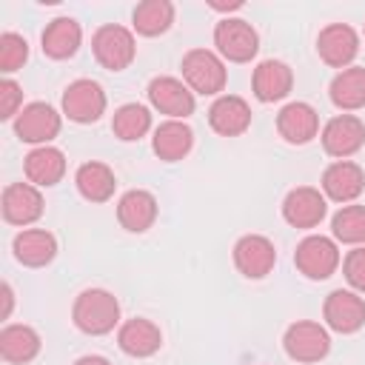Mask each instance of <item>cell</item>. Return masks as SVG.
Masks as SVG:
<instances>
[{
	"label": "cell",
	"mask_w": 365,
	"mask_h": 365,
	"mask_svg": "<svg viewBox=\"0 0 365 365\" xmlns=\"http://www.w3.org/2000/svg\"><path fill=\"white\" fill-rule=\"evenodd\" d=\"M74 325L88 336H103L120 322V302L106 288H86L71 308Z\"/></svg>",
	"instance_id": "6da1fadb"
},
{
	"label": "cell",
	"mask_w": 365,
	"mask_h": 365,
	"mask_svg": "<svg viewBox=\"0 0 365 365\" xmlns=\"http://www.w3.org/2000/svg\"><path fill=\"white\" fill-rule=\"evenodd\" d=\"M91 51H94V60L108 68V71H123L131 66L134 54H137V43H134V34L125 29V26H117V23H108V26H100L91 37Z\"/></svg>",
	"instance_id": "7a4b0ae2"
},
{
	"label": "cell",
	"mask_w": 365,
	"mask_h": 365,
	"mask_svg": "<svg viewBox=\"0 0 365 365\" xmlns=\"http://www.w3.org/2000/svg\"><path fill=\"white\" fill-rule=\"evenodd\" d=\"M182 80L194 94H220L225 88V63L208 48H191L182 57Z\"/></svg>",
	"instance_id": "3957f363"
},
{
	"label": "cell",
	"mask_w": 365,
	"mask_h": 365,
	"mask_svg": "<svg viewBox=\"0 0 365 365\" xmlns=\"http://www.w3.org/2000/svg\"><path fill=\"white\" fill-rule=\"evenodd\" d=\"M282 348L294 362H319L331 351V336L319 322L299 319L285 328Z\"/></svg>",
	"instance_id": "277c9868"
},
{
	"label": "cell",
	"mask_w": 365,
	"mask_h": 365,
	"mask_svg": "<svg viewBox=\"0 0 365 365\" xmlns=\"http://www.w3.org/2000/svg\"><path fill=\"white\" fill-rule=\"evenodd\" d=\"M294 265L308 279H328L339 268V248L331 237L311 234L294 251Z\"/></svg>",
	"instance_id": "5b68a950"
},
{
	"label": "cell",
	"mask_w": 365,
	"mask_h": 365,
	"mask_svg": "<svg viewBox=\"0 0 365 365\" xmlns=\"http://www.w3.org/2000/svg\"><path fill=\"white\" fill-rule=\"evenodd\" d=\"M214 46L225 60L248 63L259 48V37H257V31H254V26L248 20L225 17V20H220L214 26Z\"/></svg>",
	"instance_id": "8992f818"
},
{
	"label": "cell",
	"mask_w": 365,
	"mask_h": 365,
	"mask_svg": "<svg viewBox=\"0 0 365 365\" xmlns=\"http://www.w3.org/2000/svg\"><path fill=\"white\" fill-rule=\"evenodd\" d=\"M106 111V91L94 80H74L63 91V114L71 123H97Z\"/></svg>",
	"instance_id": "52a82bcc"
},
{
	"label": "cell",
	"mask_w": 365,
	"mask_h": 365,
	"mask_svg": "<svg viewBox=\"0 0 365 365\" xmlns=\"http://www.w3.org/2000/svg\"><path fill=\"white\" fill-rule=\"evenodd\" d=\"M277 262V248L268 237L262 234H245L234 245V265L242 277L248 279H262L274 271Z\"/></svg>",
	"instance_id": "ba28073f"
},
{
	"label": "cell",
	"mask_w": 365,
	"mask_h": 365,
	"mask_svg": "<svg viewBox=\"0 0 365 365\" xmlns=\"http://www.w3.org/2000/svg\"><path fill=\"white\" fill-rule=\"evenodd\" d=\"M60 114L48 103H29L14 117V131L23 143L31 145H48L60 134Z\"/></svg>",
	"instance_id": "9c48e42d"
},
{
	"label": "cell",
	"mask_w": 365,
	"mask_h": 365,
	"mask_svg": "<svg viewBox=\"0 0 365 365\" xmlns=\"http://www.w3.org/2000/svg\"><path fill=\"white\" fill-rule=\"evenodd\" d=\"M148 103L168 114V120H185L194 114V91L177 77H154L148 83Z\"/></svg>",
	"instance_id": "30bf717a"
},
{
	"label": "cell",
	"mask_w": 365,
	"mask_h": 365,
	"mask_svg": "<svg viewBox=\"0 0 365 365\" xmlns=\"http://www.w3.org/2000/svg\"><path fill=\"white\" fill-rule=\"evenodd\" d=\"M362 145H365V125H362V120L356 114H336L334 120L325 123V128H322V148L331 157L348 160Z\"/></svg>",
	"instance_id": "8fae6325"
},
{
	"label": "cell",
	"mask_w": 365,
	"mask_h": 365,
	"mask_svg": "<svg viewBox=\"0 0 365 365\" xmlns=\"http://www.w3.org/2000/svg\"><path fill=\"white\" fill-rule=\"evenodd\" d=\"M322 317L331 331L336 334H354L365 325V299L356 291H331L322 305Z\"/></svg>",
	"instance_id": "7c38bea8"
},
{
	"label": "cell",
	"mask_w": 365,
	"mask_h": 365,
	"mask_svg": "<svg viewBox=\"0 0 365 365\" xmlns=\"http://www.w3.org/2000/svg\"><path fill=\"white\" fill-rule=\"evenodd\" d=\"M319 57L334 68H348L359 54V34L348 23H331L317 37Z\"/></svg>",
	"instance_id": "4fadbf2b"
},
{
	"label": "cell",
	"mask_w": 365,
	"mask_h": 365,
	"mask_svg": "<svg viewBox=\"0 0 365 365\" xmlns=\"http://www.w3.org/2000/svg\"><path fill=\"white\" fill-rule=\"evenodd\" d=\"M3 220L11 225H31L43 214V194L31 182H11L3 191Z\"/></svg>",
	"instance_id": "5bb4252c"
},
{
	"label": "cell",
	"mask_w": 365,
	"mask_h": 365,
	"mask_svg": "<svg viewBox=\"0 0 365 365\" xmlns=\"http://www.w3.org/2000/svg\"><path fill=\"white\" fill-rule=\"evenodd\" d=\"M277 131L285 143L291 145H305L317 137L319 131V114L314 111V106L308 103H288L279 108L277 114Z\"/></svg>",
	"instance_id": "9a60e30c"
},
{
	"label": "cell",
	"mask_w": 365,
	"mask_h": 365,
	"mask_svg": "<svg viewBox=\"0 0 365 365\" xmlns=\"http://www.w3.org/2000/svg\"><path fill=\"white\" fill-rule=\"evenodd\" d=\"M282 217L294 228H317L325 217V197L311 185H299L285 194Z\"/></svg>",
	"instance_id": "2e32d148"
},
{
	"label": "cell",
	"mask_w": 365,
	"mask_h": 365,
	"mask_svg": "<svg viewBox=\"0 0 365 365\" xmlns=\"http://www.w3.org/2000/svg\"><path fill=\"white\" fill-rule=\"evenodd\" d=\"M365 188V171L354 160H336L322 174V191L334 202H354Z\"/></svg>",
	"instance_id": "e0dca14e"
},
{
	"label": "cell",
	"mask_w": 365,
	"mask_h": 365,
	"mask_svg": "<svg viewBox=\"0 0 365 365\" xmlns=\"http://www.w3.org/2000/svg\"><path fill=\"white\" fill-rule=\"evenodd\" d=\"M208 123L222 137H240L251 125V106L237 94H222L211 103Z\"/></svg>",
	"instance_id": "ac0fdd59"
},
{
	"label": "cell",
	"mask_w": 365,
	"mask_h": 365,
	"mask_svg": "<svg viewBox=\"0 0 365 365\" xmlns=\"http://www.w3.org/2000/svg\"><path fill=\"white\" fill-rule=\"evenodd\" d=\"M117 345H120L123 354H128V356H134V359H145V356H151V354L160 351L163 334H160V328H157L151 319L134 317V319H128V322L120 325V331H117Z\"/></svg>",
	"instance_id": "d6986e66"
},
{
	"label": "cell",
	"mask_w": 365,
	"mask_h": 365,
	"mask_svg": "<svg viewBox=\"0 0 365 365\" xmlns=\"http://www.w3.org/2000/svg\"><path fill=\"white\" fill-rule=\"evenodd\" d=\"M251 86H254V97L259 103H277V100L288 97V91L294 86V71L282 60H262L254 68Z\"/></svg>",
	"instance_id": "ffe728a7"
},
{
	"label": "cell",
	"mask_w": 365,
	"mask_h": 365,
	"mask_svg": "<svg viewBox=\"0 0 365 365\" xmlns=\"http://www.w3.org/2000/svg\"><path fill=\"white\" fill-rule=\"evenodd\" d=\"M23 171H26V180L37 188H48V185H57L66 174V157L60 148L54 145H37L26 154L23 160Z\"/></svg>",
	"instance_id": "44dd1931"
},
{
	"label": "cell",
	"mask_w": 365,
	"mask_h": 365,
	"mask_svg": "<svg viewBox=\"0 0 365 365\" xmlns=\"http://www.w3.org/2000/svg\"><path fill=\"white\" fill-rule=\"evenodd\" d=\"M117 220L125 231L131 234H143L154 225L157 220V200L151 191H143V188H131L120 197L117 202Z\"/></svg>",
	"instance_id": "7402d4cb"
},
{
	"label": "cell",
	"mask_w": 365,
	"mask_h": 365,
	"mask_svg": "<svg viewBox=\"0 0 365 365\" xmlns=\"http://www.w3.org/2000/svg\"><path fill=\"white\" fill-rule=\"evenodd\" d=\"M11 248H14L17 262H23L29 268H43L57 257V240L46 228H23L14 237Z\"/></svg>",
	"instance_id": "603a6c76"
},
{
	"label": "cell",
	"mask_w": 365,
	"mask_h": 365,
	"mask_svg": "<svg viewBox=\"0 0 365 365\" xmlns=\"http://www.w3.org/2000/svg\"><path fill=\"white\" fill-rule=\"evenodd\" d=\"M194 145V131L188 123L182 120H165L154 128V137H151V148L160 160L165 163H177L182 160Z\"/></svg>",
	"instance_id": "cb8c5ba5"
},
{
	"label": "cell",
	"mask_w": 365,
	"mask_h": 365,
	"mask_svg": "<svg viewBox=\"0 0 365 365\" xmlns=\"http://www.w3.org/2000/svg\"><path fill=\"white\" fill-rule=\"evenodd\" d=\"M40 43H43V51L51 60H66V57L77 54L80 43H83V29L74 17H54L46 26Z\"/></svg>",
	"instance_id": "d4e9b609"
},
{
	"label": "cell",
	"mask_w": 365,
	"mask_h": 365,
	"mask_svg": "<svg viewBox=\"0 0 365 365\" xmlns=\"http://www.w3.org/2000/svg\"><path fill=\"white\" fill-rule=\"evenodd\" d=\"M40 354V334L31 325H6L0 331V356L11 365H26Z\"/></svg>",
	"instance_id": "484cf974"
},
{
	"label": "cell",
	"mask_w": 365,
	"mask_h": 365,
	"mask_svg": "<svg viewBox=\"0 0 365 365\" xmlns=\"http://www.w3.org/2000/svg\"><path fill=\"white\" fill-rule=\"evenodd\" d=\"M74 185L83 200L106 202V200H111V194L117 188V177L106 163H83L74 174Z\"/></svg>",
	"instance_id": "4316f807"
},
{
	"label": "cell",
	"mask_w": 365,
	"mask_h": 365,
	"mask_svg": "<svg viewBox=\"0 0 365 365\" xmlns=\"http://www.w3.org/2000/svg\"><path fill=\"white\" fill-rule=\"evenodd\" d=\"M328 94H331V103L342 111H356V108H365V68L359 66H348L342 68L331 86H328Z\"/></svg>",
	"instance_id": "83f0119b"
},
{
	"label": "cell",
	"mask_w": 365,
	"mask_h": 365,
	"mask_svg": "<svg viewBox=\"0 0 365 365\" xmlns=\"http://www.w3.org/2000/svg\"><path fill=\"white\" fill-rule=\"evenodd\" d=\"M131 23H134L137 34H143V37L165 34L174 23V3H168V0H143L134 9Z\"/></svg>",
	"instance_id": "f1b7e54d"
},
{
	"label": "cell",
	"mask_w": 365,
	"mask_h": 365,
	"mask_svg": "<svg viewBox=\"0 0 365 365\" xmlns=\"http://www.w3.org/2000/svg\"><path fill=\"white\" fill-rule=\"evenodd\" d=\"M151 128V111L140 103H125L114 111V120H111V131L125 140V143H134L140 137H145Z\"/></svg>",
	"instance_id": "f546056e"
},
{
	"label": "cell",
	"mask_w": 365,
	"mask_h": 365,
	"mask_svg": "<svg viewBox=\"0 0 365 365\" xmlns=\"http://www.w3.org/2000/svg\"><path fill=\"white\" fill-rule=\"evenodd\" d=\"M331 231L339 242L362 245L365 242V205H342L331 220Z\"/></svg>",
	"instance_id": "4dcf8cb0"
},
{
	"label": "cell",
	"mask_w": 365,
	"mask_h": 365,
	"mask_svg": "<svg viewBox=\"0 0 365 365\" xmlns=\"http://www.w3.org/2000/svg\"><path fill=\"white\" fill-rule=\"evenodd\" d=\"M26 57H29V43L14 31H3L0 34V71L6 74L17 71L26 63Z\"/></svg>",
	"instance_id": "1f68e13d"
},
{
	"label": "cell",
	"mask_w": 365,
	"mask_h": 365,
	"mask_svg": "<svg viewBox=\"0 0 365 365\" xmlns=\"http://www.w3.org/2000/svg\"><path fill=\"white\" fill-rule=\"evenodd\" d=\"M342 274L354 291L365 294V245H356L354 251H348V257L342 262Z\"/></svg>",
	"instance_id": "d6a6232c"
},
{
	"label": "cell",
	"mask_w": 365,
	"mask_h": 365,
	"mask_svg": "<svg viewBox=\"0 0 365 365\" xmlns=\"http://www.w3.org/2000/svg\"><path fill=\"white\" fill-rule=\"evenodd\" d=\"M23 111V88L14 80H3L0 83V117L3 120H14Z\"/></svg>",
	"instance_id": "836d02e7"
},
{
	"label": "cell",
	"mask_w": 365,
	"mask_h": 365,
	"mask_svg": "<svg viewBox=\"0 0 365 365\" xmlns=\"http://www.w3.org/2000/svg\"><path fill=\"white\" fill-rule=\"evenodd\" d=\"M3 302H6L3 317H9V314H11V305H14V294H11V285H9V282H3Z\"/></svg>",
	"instance_id": "e575fe53"
},
{
	"label": "cell",
	"mask_w": 365,
	"mask_h": 365,
	"mask_svg": "<svg viewBox=\"0 0 365 365\" xmlns=\"http://www.w3.org/2000/svg\"><path fill=\"white\" fill-rule=\"evenodd\" d=\"M74 365H111L106 356H97V354H88V356H80Z\"/></svg>",
	"instance_id": "d590c367"
},
{
	"label": "cell",
	"mask_w": 365,
	"mask_h": 365,
	"mask_svg": "<svg viewBox=\"0 0 365 365\" xmlns=\"http://www.w3.org/2000/svg\"><path fill=\"white\" fill-rule=\"evenodd\" d=\"M211 9H217V11H237V9H242V3H240V0H231V3H211Z\"/></svg>",
	"instance_id": "8d00e7d4"
}]
</instances>
